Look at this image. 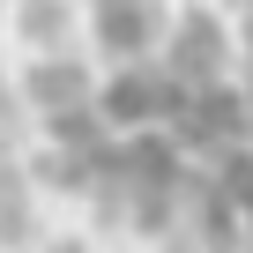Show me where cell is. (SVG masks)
<instances>
[{
  "label": "cell",
  "instance_id": "cell-1",
  "mask_svg": "<svg viewBox=\"0 0 253 253\" xmlns=\"http://www.w3.org/2000/svg\"><path fill=\"white\" fill-rule=\"evenodd\" d=\"M67 194L186 253L253 246V0H89V60L38 67Z\"/></svg>",
  "mask_w": 253,
  "mask_h": 253
}]
</instances>
